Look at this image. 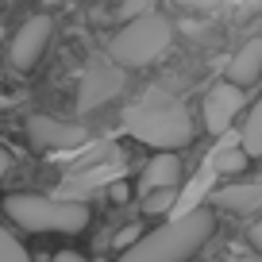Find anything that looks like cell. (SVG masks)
<instances>
[{"label": "cell", "instance_id": "cell-4", "mask_svg": "<svg viewBox=\"0 0 262 262\" xmlns=\"http://www.w3.org/2000/svg\"><path fill=\"white\" fill-rule=\"evenodd\" d=\"M173 39V24L158 12L135 19V24H123V31H116V39L108 42V54L120 70H135V66H150Z\"/></svg>", "mask_w": 262, "mask_h": 262}, {"label": "cell", "instance_id": "cell-17", "mask_svg": "<svg viewBox=\"0 0 262 262\" xmlns=\"http://www.w3.org/2000/svg\"><path fill=\"white\" fill-rule=\"evenodd\" d=\"M150 12H155V8H150L147 0H127V4L120 8V19H123V24H135V19L150 16Z\"/></svg>", "mask_w": 262, "mask_h": 262}, {"label": "cell", "instance_id": "cell-11", "mask_svg": "<svg viewBox=\"0 0 262 262\" xmlns=\"http://www.w3.org/2000/svg\"><path fill=\"white\" fill-rule=\"evenodd\" d=\"M258 77H262V39H251V42H243V47L231 54L228 81L235 85V89H243V85H254Z\"/></svg>", "mask_w": 262, "mask_h": 262}, {"label": "cell", "instance_id": "cell-13", "mask_svg": "<svg viewBox=\"0 0 262 262\" xmlns=\"http://www.w3.org/2000/svg\"><path fill=\"white\" fill-rule=\"evenodd\" d=\"M239 147H243L247 158H262V97L251 104V112H247V120L239 123Z\"/></svg>", "mask_w": 262, "mask_h": 262}, {"label": "cell", "instance_id": "cell-5", "mask_svg": "<svg viewBox=\"0 0 262 262\" xmlns=\"http://www.w3.org/2000/svg\"><path fill=\"white\" fill-rule=\"evenodd\" d=\"M243 104H247L243 89H235L231 81L212 85V89H208V100H205V127L220 139L224 131L235 127V116L243 112Z\"/></svg>", "mask_w": 262, "mask_h": 262}, {"label": "cell", "instance_id": "cell-15", "mask_svg": "<svg viewBox=\"0 0 262 262\" xmlns=\"http://www.w3.org/2000/svg\"><path fill=\"white\" fill-rule=\"evenodd\" d=\"M173 201H178V189L150 193V196H143V212H147V216H170L173 212Z\"/></svg>", "mask_w": 262, "mask_h": 262}, {"label": "cell", "instance_id": "cell-21", "mask_svg": "<svg viewBox=\"0 0 262 262\" xmlns=\"http://www.w3.org/2000/svg\"><path fill=\"white\" fill-rule=\"evenodd\" d=\"M8 166H12V155L4 147H0V181H4V173H8Z\"/></svg>", "mask_w": 262, "mask_h": 262}, {"label": "cell", "instance_id": "cell-22", "mask_svg": "<svg viewBox=\"0 0 262 262\" xmlns=\"http://www.w3.org/2000/svg\"><path fill=\"white\" fill-rule=\"evenodd\" d=\"M239 262H258V258H239Z\"/></svg>", "mask_w": 262, "mask_h": 262}, {"label": "cell", "instance_id": "cell-14", "mask_svg": "<svg viewBox=\"0 0 262 262\" xmlns=\"http://www.w3.org/2000/svg\"><path fill=\"white\" fill-rule=\"evenodd\" d=\"M247 162H251V158H247L239 147H228V150L212 147V150H208V166L216 170V178H220V173H231V178H239V173L247 170Z\"/></svg>", "mask_w": 262, "mask_h": 262}, {"label": "cell", "instance_id": "cell-12", "mask_svg": "<svg viewBox=\"0 0 262 262\" xmlns=\"http://www.w3.org/2000/svg\"><path fill=\"white\" fill-rule=\"evenodd\" d=\"M212 181H216V170L205 162L201 170H196V178L189 181L185 189H178V201H173V212H170V220H181V216L196 212V208H201V201H205V196L212 193Z\"/></svg>", "mask_w": 262, "mask_h": 262}, {"label": "cell", "instance_id": "cell-1", "mask_svg": "<svg viewBox=\"0 0 262 262\" xmlns=\"http://www.w3.org/2000/svg\"><path fill=\"white\" fill-rule=\"evenodd\" d=\"M212 231H216V216L208 208H196L181 220H166L162 228L139 235V243L127 247L116 262H189L212 239Z\"/></svg>", "mask_w": 262, "mask_h": 262}, {"label": "cell", "instance_id": "cell-19", "mask_svg": "<svg viewBox=\"0 0 262 262\" xmlns=\"http://www.w3.org/2000/svg\"><path fill=\"white\" fill-rule=\"evenodd\" d=\"M50 262H89V258H81L77 251H58V254H54Z\"/></svg>", "mask_w": 262, "mask_h": 262}, {"label": "cell", "instance_id": "cell-16", "mask_svg": "<svg viewBox=\"0 0 262 262\" xmlns=\"http://www.w3.org/2000/svg\"><path fill=\"white\" fill-rule=\"evenodd\" d=\"M0 262H31L27 247H19V239L8 235L4 228H0Z\"/></svg>", "mask_w": 262, "mask_h": 262}, {"label": "cell", "instance_id": "cell-20", "mask_svg": "<svg viewBox=\"0 0 262 262\" xmlns=\"http://www.w3.org/2000/svg\"><path fill=\"white\" fill-rule=\"evenodd\" d=\"M251 247H258V251H262V220L251 224Z\"/></svg>", "mask_w": 262, "mask_h": 262}, {"label": "cell", "instance_id": "cell-2", "mask_svg": "<svg viewBox=\"0 0 262 262\" xmlns=\"http://www.w3.org/2000/svg\"><path fill=\"white\" fill-rule=\"evenodd\" d=\"M123 131L131 139L155 147L158 155L193 143V120H189V108L181 104H135L123 112Z\"/></svg>", "mask_w": 262, "mask_h": 262}, {"label": "cell", "instance_id": "cell-3", "mask_svg": "<svg viewBox=\"0 0 262 262\" xmlns=\"http://www.w3.org/2000/svg\"><path fill=\"white\" fill-rule=\"evenodd\" d=\"M4 216H12L27 231H66V235L85 231V224H89V208L85 205L42 196V193H12L4 201Z\"/></svg>", "mask_w": 262, "mask_h": 262}, {"label": "cell", "instance_id": "cell-9", "mask_svg": "<svg viewBox=\"0 0 262 262\" xmlns=\"http://www.w3.org/2000/svg\"><path fill=\"white\" fill-rule=\"evenodd\" d=\"M216 205L228 208V212H239V216L258 212V208H262V173H254V178H239L235 185L216 189Z\"/></svg>", "mask_w": 262, "mask_h": 262}, {"label": "cell", "instance_id": "cell-8", "mask_svg": "<svg viewBox=\"0 0 262 262\" xmlns=\"http://www.w3.org/2000/svg\"><path fill=\"white\" fill-rule=\"evenodd\" d=\"M27 135H31L35 147L42 150H66V147H77L85 139V131L77 123H62L54 116H31L27 120Z\"/></svg>", "mask_w": 262, "mask_h": 262}, {"label": "cell", "instance_id": "cell-18", "mask_svg": "<svg viewBox=\"0 0 262 262\" xmlns=\"http://www.w3.org/2000/svg\"><path fill=\"white\" fill-rule=\"evenodd\" d=\"M108 196H112L116 205H123V201L131 196V185H127V181H112V185H108Z\"/></svg>", "mask_w": 262, "mask_h": 262}, {"label": "cell", "instance_id": "cell-7", "mask_svg": "<svg viewBox=\"0 0 262 262\" xmlns=\"http://www.w3.org/2000/svg\"><path fill=\"white\" fill-rule=\"evenodd\" d=\"M120 93H123V70H120V66H97V70H89L85 81H81L77 108H81V112L104 108L108 100H116Z\"/></svg>", "mask_w": 262, "mask_h": 262}, {"label": "cell", "instance_id": "cell-10", "mask_svg": "<svg viewBox=\"0 0 262 262\" xmlns=\"http://www.w3.org/2000/svg\"><path fill=\"white\" fill-rule=\"evenodd\" d=\"M166 189H181V158L178 155H155L139 173V193H166Z\"/></svg>", "mask_w": 262, "mask_h": 262}, {"label": "cell", "instance_id": "cell-6", "mask_svg": "<svg viewBox=\"0 0 262 262\" xmlns=\"http://www.w3.org/2000/svg\"><path fill=\"white\" fill-rule=\"evenodd\" d=\"M50 27L54 24H50L47 16H35L16 31V39H12V47H8V62L16 66V70H31V66L42 58L47 39H50Z\"/></svg>", "mask_w": 262, "mask_h": 262}]
</instances>
